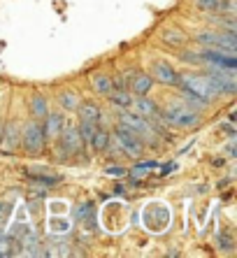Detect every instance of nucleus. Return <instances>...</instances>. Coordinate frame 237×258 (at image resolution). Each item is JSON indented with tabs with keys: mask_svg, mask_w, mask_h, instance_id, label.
<instances>
[{
	"mask_svg": "<svg viewBox=\"0 0 237 258\" xmlns=\"http://www.w3.org/2000/svg\"><path fill=\"white\" fill-rule=\"evenodd\" d=\"M19 135H21V131H19L17 123H12V121L5 123V133H0V151L12 154L19 147Z\"/></svg>",
	"mask_w": 237,
	"mask_h": 258,
	"instance_id": "13",
	"label": "nucleus"
},
{
	"mask_svg": "<svg viewBox=\"0 0 237 258\" xmlns=\"http://www.w3.org/2000/svg\"><path fill=\"white\" fill-rule=\"evenodd\" d=\"M154 77L151 75H142V72H137V75H133L131 77V91L135 93V96H149L151 93V89H154Z\"/></svg>",
	"mask_w": 237,
	"mask_h": 258,
	"instance_id": "14",
	"label": "nucleus"
},
{
	"mask_svg": "<svg viewBox=\"0 0 237 258\" xmlns=\"http://www.w3.org/2000/svg\"><path fill=\"white\" fill-rule=\"evenodd\" d=\"M77 112H79V119L82 121H95V123H100V119H102L100 107H98L95 102H89V100L79 102Z\"/></svg>",
	"mask_w": 237,
	"mask_h": 258,
	"instance_id": "17",
	"label": "nucleus"
},
{
	"mask_svg": "<svg viewBox=\"0 0 237 258\" xmlns=\"http://www.w3.org/2000/svg\"><path fill=\"white\" fill-rule=\"evenodd\" d=\"M196 42L205 49H216L223 54H235L237 51V37L228 33H216V30H200L196 35Z\"/></svg>",
	"mask_w": 237,
	"mask_h": 258,
	"instance_id": "3",
	"label": "nucleus"
},
{
	"mask_svg": "<svg viewBox=\"0 0 237 258\" xmlns=\"http://www.w3.org/2000/svg\"><path fill=\"white\" fill-rule=\"evenodd\" d=\"M156 168V161H147V163H137L135 168H133L131 174H135V177H144V174L149 172V170Z\"/></svg>",
	"mask_w": 237,
	"mask_h": 258,
	"instance_id": "25",
	"label": "nucleus"
},
{
	"mask_svg": "<svg viewBox=\"0 0 237 258\" xmlns=\"http://www.w3.org/2000/svg\"><path fill=\"white\" fill-rule=\"evenodd\" d=\"M107 172H109V174H114V177H124V174H126V170H124V168H107Z\"/></svg>",
	"mask_w": 237,
	"mask_h": 258,
	"instance_id": "27",
	"label": "nucleus"
},
{
	"mask_svg": "<svg viewBox=\"0 0 237 258\" xmlns=\"http://www.w3.org/2000/svg\"><path fill=\"white\" fill-rule=\"evenodd\" d=\"M58 102H61V107L66 109V112H77L79 107V96L75 93V91H61L58 93Z\"/></svg>",
	"mask_w": 237,
	"mask_h": 258,
	"instance_id": "22",
	"label": "nucleus"
},
{
	"mask_svg": "<svg viewBox=\"0 0 237 258\" xmlns=\"http://www.w3.org/2000/svg\"><path fill=\"white\" fill-rule=\"evenodd\" d=\"M160 119L165 126H172L177 131H193L200 126V112L191 109L182 98H170L167 105L160 109Z\"/></svg>",
	"mask_w": 237,
	"mask_h": 258,
	"instance_id": "1",
	"label": "nucleus"
},
{
	"mask_svg": "<svg viewBox=\"0 0 237 258\" xmlns=\"http://www.w3.org/2000/svg\"><path fill=\"white\" fill-rule=\"evenodd\" d=\"M63 126H66V119H63V114H58V112H51L47 116L42 119V133H44V140H56L61 135V131H63Z\"/></svg>",
	"mask_w": 237,
	"mask_h": 258,
	"instance_id": "11",
	"label": "nucleus"
},
{
	"mask_svg": "<svg viewBox=\"0 0 237 258\" xmlns=\"http://www.w3.org/2000/svg\"><path fill=\"white\" fill-rule=\"evenodd\" d=\"M91 147H93V151H107L109 149V144H112V135L107 131H102V128H95L93 138H91Z\"/></svg>",
	"mask_w": 237,
	"mask_h": 258,
	"instance_id": "20",
	"label": "nucleus"
},
{
	"mask_svg": "<svg viewBox=\"0 0 237 258\" xmlns=\"http://www.w3.org/2000/svg\"><path fill=\"white\" fill-rule=\"evenodd\" d=\"M95 128H98V123H95V121H82V123H79L77 133H79V138H82V142H84V144H89V142H91V138H93Z\"/></svg>",
	"mask_w": 237,
	"mask_h": 258,
	"instance_id": "24",
	"label": "nucleus"
},
{
	"mask_svg": "<svg viewBox=\"0 0 237 258\" xmlns=\"http://www.w3.org/2000/svg\"><path fill=\"white\" fill-rule=\"evenodd\" d=\"M56 142H58V156L61 161H66L68 156H77V154H82V138H79V133L75 126H70L66 121V126H63V131H61V135L56 138Z\"/></svg>",
	"mask_w": 237,
	"mask_h": 258,
	"instance_id": "6",
	"label": "nucleus"
},
{
	"mask_svg": "<svg viewBox=\"0 0 237 258\" xmlns=\"http://www.w3.org/2000/svg\"><path fill=\"white\" fill-rule=\"evenodd\" d=\"M107 98H109V102H112L116 109H131V105H133V98H131V93L128 91H121V89H112L109 93H107Z\"/></svg>",
	"mask_w": 237,
	"mask_h": 258,
	"instance_id": "18",
	"label": "nucleus"
},
{
	"mask_svg": "<svg viewBox=\"0 0 237 258\" xmlns=\"http://www.w3.org/2000/svg\"><path fill=\"white\" fill-rule=\"evenodd\" d=\"M19 142H21V147H24V151L28 154V156H37L42 149H44V133H42V123L40 121H28L24 126V131H21V135H19Z\"/></svg>",
	"mask_w": 237,
	"mask_h": 258,
	"instance_id": "4",
	"label": "nucleus"
},
{
	"mask_svg": "<svg viewBox=\"0 0 237 258\" xmlns=\"http://www.w3.org/2000/svg\"><path fill=\"white\" fill-rule=\"evenodd\" d=\"M172 170H174V163H167L165 168H160V172H163V174H167V172H172Z\"/></svg>",
	"mask_w": 237,
	"mask_h": 258,
	"instance_id": "28",
	"label": "nucleus"
},
{
	"mask_svg": "<svg viewBox=\"0 0 237 258\" xmlns=\"http://www.w3.org/2000/svg\"><path fill=\"white\" fill-rule=\"evenodd\" d=\"M116 119H118V123H121V126L131 128L137 138L144 142V147H156V144H158V140H156V138H158V133H156L154 126L149 123V119L135 114V112H131V109H118Z\"/></svg>",
	"mask_w": 237,
	"mask_h": 258,
	"instance_id": "2",
	"label": "nucleus"
},
{
	"mask_svg": "<svg viewBox=\"0 0 237 258\" xmlns=\"http://www.w3.org/2000/svg\"><path fill=\"white\" fill-rule=\"evenodd\" d=\"M200 63L205 68H223V70H237V58L235 54H223L216 49H198Z\"/></svg>",
	"mask_w": 237,
	"mask_h": 258,
	"instance_id": "8",
	"label": "nucleus"
},
{
	"mask_svg": "<svg viewBox=\"0 0 237 258\" xmlns=\"http://www.w3.org/2000/svg\"><path fill=\"white\" fill-rule=\"evenodd\" d=\"M133 109H135V114L144 116V119H156V116H160V107H158V102L151 100L149 96H137V100H133L131 105Z\"/></svg>",
	"mask_w": 237,
	"mask_h": 258,
	"instance_id": "12",
	"label": "nucleus"
},
{
	"mask_svg": "<svg viewBox=\"0 0 237 258\" xmlns=\"http://www.w3.org/2000/svg\"><path fill=\"white\" fill-rule=\"evenodd\" d=\"M91 86H93V91H95V93H100V96H107V93L114 89V86H112V77H107L105 72H98V75H93V79H91Z\"/></svg>",
	"mask_w": 237,
	"mask_h": 258,
	"instance_id": "21",
	"label": "nucleus"
},
{
	"mask_svg": "<svg viewBox=\"0 0 237 258\" xmlns=\"http://www.w3.org/2000/svg\"><path fill=\"white\" fill-rule=\"evenodd\" d=\"M193 7L198 12H207V14H235L237 3L235 0H193Z\"/></svg>",
	"mask_w": 237,
	"mask_h": 258,
	"instance_id": "10",
	"label": "nucleus"
},
{
	"mask_svg": "<svg viewBox=\"0 0 237 258\" xmlns=\"http://www.w3.org/2000/svg\"><path fill=\"white\" fill-rule=\"evenodd\" d=\"M151 77H154V82L167 86V89H177L182 75H179L167 60H156L154 66H151Z\"/></svg>",
	"mask_w": 237,
	"mask_h": 258,
	"instance_id": "9",
	"label": "nucleus"
},
{
	"mask_svg": "<svg viewBox=\"0 0 237 258\" xmlns=\"http://www.w3.org/2000/svg\"><path fill=\"white\" fill-rule=\"evenodd\" d=\"M160 40H163V44H167V47H184V44L189 42V37H186L184 30L174 28V26H167V28L160 30Z\"/></svg>",
	"mask_w": 237,
	"mask_h": 258,
	"instance_id": "15",
	"label": "nucleus"
},
{
	"mask_svg": "<svg viewBox=\"0 0 237 258\" xmlns=\"http://www.w3.org/2000/svg\"><path fill=\"white\" fill-rule=\"evenodd\" d=\"M114 140L118 142L121 151H126V156L140 158V156L144 154V142L137 138V135L131 131V128L121 126V123H116V128H114Z\"/></svg>",
	"mask_w": 237,
	"mask_h": 258,
	"instance_id": "7",
	"label": "nucleus"
},
{
	"mask_svg": "<svg viewBox=\"0 0 237 258\" xmlns=\"http://www.w3.org/2000/svg\"><path fill=\"white\" fill-rule=\"evenodd\" d=\"M179 91H182V89H179ZM182 100H184L191 109H196V112H200V109H207V105H209V102H205L202 98L193 96V93H189V91H182Z\"/></svg>",
	"mask_w": 237,
	"mask_h": 258,
	"instance_id": "23",
	"label": "nucleus"
},
{
	"mask_svg": "<svg viewBox=\"0 0 237 258\" xmlns=\"http://www.w3.org/2000/svg\"><path fill=\"white\" fill-rule=\"evenodd\" d=\"M28 109H30V116L37 121H42L44 116H47L49 112V102L44 96H40V93H33V96L28 98Z\"/></svg>",
	"mask_w": 237,
	"mask_h": 258,
	"instance_id": "16",
	"label": "nucleus"
},
{
	"mask_svg": "<svg viewBox=\"0 0 237 258\" xmlns=\"http://www.w3.org/2000/svg\"><path fill=\"white\" fill-rule=\"evenodd\" d=\"M177 89L189 91V93H193V96L202 98V100L209 102V105H212L214 98H216V93H214V89L209 86L207 79H205V75H182V79H179V86H177Z\"/></svg>",
	"mask_w": 237,
	"mask_h": 258,
	"instance_id": "5",
	"label": "nucleus"
},
{
	"mask_svg": "<svg viewBox=\"0 0 237 258\" xmlns=\"http://www.w3.org/2000/svg\"><path fill=\"white\" fill-rule=\"evenodd\" d=\"M112 86H114V89H121V91H124L126 86H128V82H124V75H116V77L112 79Z\"/></svg>",
	"mask_w": 237,
	"mask_h": 258,
	"instance_id": "26",
	"label": "nucleus"
},
{
	"mask_svg": "<svg viewBox=\"0 0 237 258\" xmlns=\"http://www.w3.org/2000/svg\"><path fill=\"white\" fill-rule=\"evenodd\" d=\"M21 244H19L17 237H10V235H0V258L7 256H17Z\"/></svg>",
	"mask_w": 237,
	"mask_h": 258,
	"instance_id": "19",
	"label": "nucleus"
}]
</instances>
